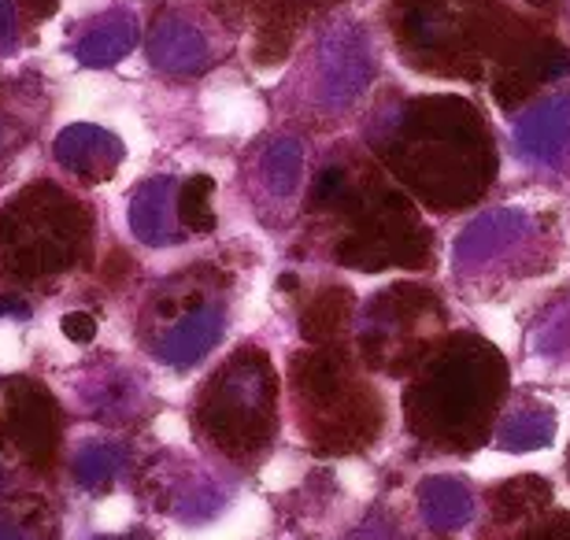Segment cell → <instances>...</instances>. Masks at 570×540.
I'll return each instance as SVG.
<instances>
[{
  "label": "cell",
  "instance_id": "1",
  "mask_svg": "<svg viewBox=\"0 0 570 540\" xmlns=\"http://www.w3.org/2000/svg\"><path fill=\"white\" fill-rule=\"evenodd\" d=\"M63 333L71 341H89V337H94V318H89V315H67L63 318Z\"/></svg>",
  "mask_w": 570,
  "mask_h": 540
}]
</instances>
